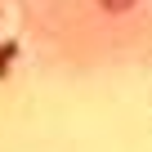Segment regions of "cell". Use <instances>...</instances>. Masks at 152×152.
<instances>
[{"label": "cell", "instance_id": "cell-1", "mask_svg": "<svg viewBox=\"0 0 152 152\" xmlns=\"http://www.w3.org/2000/svg\"><path fill=\"white\" fill-rule=\"evenodd\" d=\"M9 63H14V45H5V54H0V76L9 72Z\"/></svg>", "mask_w": 152, "mask_h": 152}]
</instances>
